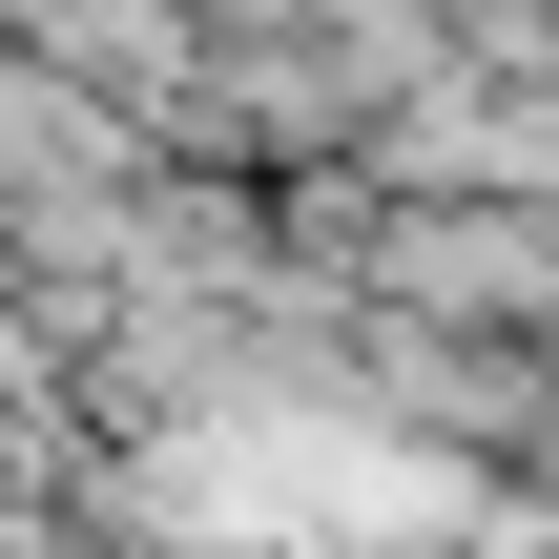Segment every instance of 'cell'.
<instances>
[{
	"label": "cell",
	"instance_id": "1",
	"mask_svg": "<svg viewBox=\"0 0 559 559\" xmlns=\"http://www.w3.org/2000/svg\"><path fill=\"white\" fill-rule=\"evenodd\" d=\"M373 270H394V311H456V332L559 311V228H539V207H394Z\"/></svg>",
	"mask_w": 559,
	"mask_h": 559
}]
</instances>
